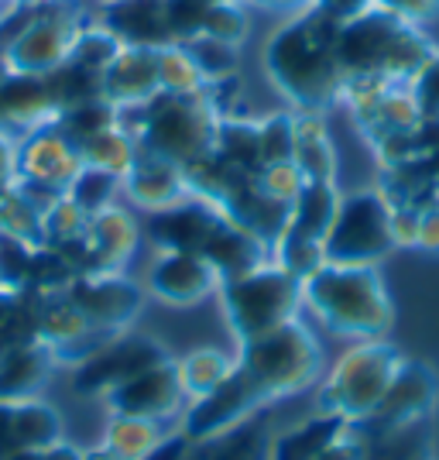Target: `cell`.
Returning a JSON list of instances; mask_svg holds the SVG:
<instances>
[{
    "label": "cell",
    "instance_id": "1",
    "mask_svg": "<svg viewBox=\"0 0 439 460\" xmlns=\"http://www.w3.org/2000/svg\"><path fill=\"white\" fill-rule=\"evenodd\" d=\"M340 21H333L316 4L292 11L265 41L268 83L282 93L292 111L326 114L340 103L344 73L337 62Z\"/></svg>",
    "mask_w": 439,
    "mask_h": 460
},
{
    "label": "cell",
    "instance_id": "2",
    "mask_svg": "<svg viewBox=\"0 0 439 460\" xmlns=\"http://www.w3.org/2000/svg\"><path fill=\"white\" fill-rule=\"evenodd\" d=\"M303 309L340 341H378L395 326V303L374 265L323 261L303 279Z\"/></svg>",
    "mask_w": 439,
    "mask_h": 460
},
{
    "label": "cell",
    "instance_id": "3",
    "mask_svg": "<svg viewBox=\"0 0 439 460\" xmlns=\"http://www.w3.org/2000/svg\"><path fill=\"white\" fill-rule=\"evenodd\" d=\"M233 354L237 371L265 409L312 392L326 371L323 344L306 316H295L254 341L233 344Z\"/></svg>",
    "mask_w": 439,
    "mask_h": 460
},
{
    "label": "cell",
    "instance_id": "4",
    "mask_svg": "<svg viewBox=\"0 0 439 460\" xmlns=\"http://www.w3.org/2000/svg\"><path fill=\"white\" fill-rule=\"evenodd\" d=\"M436 45L422 35L419 24L374 4L371 11L340 24L337 35V62L347 79H391L412 83Z\"/></svg>",
    "mask_w": 439,
    "mask_h": 460
},
{
    "label": "cell",
    "instance_id": "5",
    "mask_svg": "<svg viewBox=\"0 0 439 460\" xmlns=\"http://www.w3.org/2000/svg\"><path fill=\"white\" fill-rule=\"evenodd\" d=\"M220 120L224 117L210 107L203 86L196 93H154L152 100L120 111V124L141 152L162 155L182 169L210 158Z\"/></svg>",
    "mask_w": 439,
    "mask_h": 460
},
{
    "label": "cell",
    "instance_id": "6",
    "mask_svg": "<svg viewBox=\"0 0 439 460\" xmlns=\"http://www.w3.org/2000/svg\"><path fill=\"white\" fill-rule=\"evenodd\" d=\"M401 365H405V354L388 337L347 344L344 354L333 365H326L320 385L312 388L316 412L364 426L384 402Z\"/></svg>",
    "mask_w": 439,
    "mask_h": 460
},
{
    "label": "cell",
    "instance_id": "7",
    "mask_svg": "<svg viewBox=\"0 0 439 460\" xmlns=\"http://www.w3.org/2000/svg\"><path fill=\"white\" fill-rule=\"evenodd\" d=\"M90 21L83 18L73 0H45L21 4L0 21V58L4 69L14 76H52L58 73L73 49L79 31Z\"/></svg>",
    "mask_w": 439,
    "mask_h": 460
},
{
    "label": "cell",
    "instance_id": "8",
    "mask_svg": "<svg viewBox=\"0 0 439 460\" xmlns=\"http://www.w3.org/2000/svg\"><path fill=\"white\" fill-rule=\"evenodd\" d=\"M216 303L233 344H244L303 316V282L282 265L265 261L244 275L224 279L216 288Z\"/></svg>",
    "mask_w": 439,
    "mask_h": 460
},
{
    "label": "cell",
    "instance_id": "9",
    "mask_svg": "<svg viewBox=\"0 0 439 460\" xmlns=\"http://www.w3.org/2000/svg\"><path fill=\"white\" fill-rule=\"evenodd\" d=\"M395 251L391 207L378 186L357 192H344L337 217L326 230L323 261L333 265H382Z\"/></svg>",
    "mask_w": 439,
    "mask_h": 460
},
{
    "label": "cell",
    "instance_id": "10",
    "mask_svg": "<svg viewBox=\"0 0 439 460\" xmlns=\"http://www.w3.org/2000/svg\"><path fill=\"white\" fill-rule=\"evenodd\" d=\"M83 165V148L58 128V120L18 135L21 190H28L41 203L66 196Z\"/></svg>",
    "mask_w": 439,
    "mask_h": 460
},
{
    "label": "cell",
    "instance_id": "11",
    "mask_svg": "<svg viewBox=\"0 0 439 460\" xmlns=\"http://www.w3.org/2000/svg\"><path fill=\"white\" fill-rule=\"evenodd\" d=\"M162 361H172L169 347L162 344L154 333H141L134 326V330L117 333L114 341H107L93 358H86L79 367H73V382H76V392H83V395L103 399L107 392H114L117 385L131 382L134 375L162 365Z\"/></svg>",
    "mask_w": 439,
    "mask_h": 460
},
{
    "label": "cell",
    "instance_id": "12",
    "mask_svg": "<svg viewBox=\"0 0 439 460\" xmlns=\"http://www.w3.org/2000/svg\"><path fill=\"white\" fill-rule=\"evenodd\" d=\"M66 296L79 306L86 323L100 333H124L134 330L148 292L141 282L127 279L124 271H79L69 282Z\"/></svg>",
    "mask_w": 439,
    "mask_h": 460
},
{
    "label": "cell",
    "instance_id": "13",
    "mask_svg": "<svg viewBox=\"0 0 439 460\" xmlns=\"http://www.w3.org/2000/svg\"><path fill=\"white\" fill-rule=\"evenodd\" d=\"M439 405V378L436 371L422 361H408L401 365L399 378L391 382L384 402L378 405V412L364 422V433L374 440H395V437H408L412 429H419L433 420Z\"/></svg>",
    "mask_w": 439,
    "mask_h": 460
},
{
    "label": "cell",
    "instance_id": "14",
    "mask_svg": "<svg viewBox=\"0 0 439 460\" xmlns=\"http://www.w3.org/2000/svg\"><path fill=\"white\" fill-rule=\"evenodd\" d=\"M220 282L224 279L206 254L175 248H154L152 261L145 269V279H141L148 299L172 309H189L206 303L216 296Z\"/></svg>",
    "mask_w": 439,
    "mask_h": 460
},
{
    "label": "cell",
    "instance_id": "15",
    "mask_svg": "<svg viewBox=\"0 0 439 460\" xmlns=\"http://www.w3.org/2000/svg\"><path fill=\"white\" fill-rule=\"evenodd\" d=\"M265 405L258 402V395L250 392L241 371H233L227 382L220 385L213 395L189 402L182 420H179V433L192 443V447H213V443L227 440L233 433H241L248 420H254Z\"/></svg>",
    "mask_w": 439,
    "mask_h": 460
},
{
    "label": "cell",
    "instance_id": "16",
    "mask_svg": "<svg viewBox=\"0 0 439 460\" xmlns=\"http://www.w3.org/2000/svg\"><path fill=\"white\" fill-rule=\"evenodd\" d=\"M141 244V224L127 203H114L90 217L76 248L58 251L79 271H124Z\"/></svg>",
    "mask_w": 439,
    "mask_h": 460
},
{
    "label": "cell",
    "instance_id": "17",
    "mask_svg": "<svg viewBox=\"0 0 439 460\" xmlns=\"http://www.w3.org/2000/svg\"><path fill=\"white\" fill-rule=\"evenodd\" d=\"M107 412H120V416H137V420H152L162 426H179L182 412H186V395L175 375V361H162V365L148 367L141 375H134L131 382L117 385L114 392H107L103 399Z\"/></svg>",
    "mask_w": 439,
    "mask_h": 460
},
{
    "label": "cell",
    "instance_id": "18",
    "mask_svg": "<svg viewBox=\"0 0 439 460\" xmlns=\"http://www.w3.org/2000/svg\"><path fill=\"white\" fill-rule=\"evenodd\" d=\"M189 196L192 190L186 169L152 152H137L131 172L120 179V199L134 213H148V217L172 210Z\"/></svg>",
    "mask_w": 439,
    "mask_h": 460
},
{
    "label": "cell",
    "instance_id": "19",
    "mask_svg": "<svg viewBox=\"0 0 439 460\" xmlns=\"http://www.w3.org/2000/svg\"><path fill=\"white\" fill-rule=\"evenodd\" d=\"M66 437V416L45 395L0 402V460L39 454Z\"/></svg>",
    "mask_w": 439,
    "mask_h": 460
},
{
    "label": "cell",
    "instance_id": "20",
    "mask_svg": "<svg viewBox=\"0 0 439 460\" xmlns=\"http://www.w3.org/2000/svg\"><path fill=\"white\" fill-rule=\"evenodd\" d=\"M100 93L110 100L117 111L137 107L154 93H162V76H158V49L152 45H120L110 66L100 76Z\"/></svg>",
    "mask_w": 439,
    "mask_h": 460
},
{
    "label": "cell",
    "instance_id": "21",
    "mask_svg": "<svg viewBox=\"0 0 439 460\" xmlns=\"http://www.w3.org/2000/svg\"><path fill=\"white\" fill-rule=\"evenodd\" d=\"M56 371V354H52V347L41 344L39 337L0 350V402L39 399L48 392Z\"/></svg>",
    "mask_w": 439,
    "mask_h": 460
},
{
    "label": "cell",
    "instance_id": "22",
    "mask_svg": "<svg viewBox=\"0 0 439 460\" xmlns=\"http://www.w3.org/2000/svg\"><path fill=\"white\" fill-rule=\"evenodd\" d=\"M100 24L120 45H175L169 31V0H103Z\"/></svg>",
    "mask_w": 439,
    "mask_h": 460
},
{
    "label": "cell",
    "instance_id": "23",
    "mask_svg": "<svg viewBox=\"0 0 439 460\" xmlns=\"http://www.w3.org/2000/svg\"><path fill=\"white\" fill-rule=\"evenodd\" d=\"M295 137H292V162L306 182H337V148L326 128V114L292 111Z\"/></svg>",
    "mask_w": 439,
    "mask_h": 460
},
{
    "label": "cell",
    "instance_id": "24",
    "mask_svg": "<svg viewBox=\"0 0 439 460\" xmlns=\"http://www.w3.org/2000/svg\"><path fill=\"white\" fill-rule=\"evenodd\" d=\"M233 371H237V354L220 350V347H210V344L192 347V350H186V354L175 361V375H179L186 402H199V399L213 395Z\"/></svg>",
    "mask_w": 439,
    "mask_h": 460
},
{
    "label": "cell",
    "instance_id": "25",
    "mask_svg": "<svg viewBox=\"0 0 439 460\" xmlns=\"http://www.w3.org/2000/svg\"><path fill=\"white\" fill-rule=\"evenodd\" d=\"M347 422L312 412L309 420L295 422L292 429H282L275 440L268 443L265 460H320L329 450V443L340 437Z\"/></svg>",
    "mask_w": 439,
    "mask_h": 460
},
{
    "label": "cell",
    "instance_id": "26",
    "mask_svg": "<svg viewBox=\"0 0 439 460\" xmlns=\"http://www.w3.org/2000/svg\"><path fill=\"white\" fill-rule=\"evenodd\" d=\"M172 426H162L152 420H137V416H120V412H107L103 429H100V443H107L127 460H152L162 443L169 440Z\"/></svg>",
    "mask_w": 439,
    "mask_h": 460
},
{
    "label": "cell",
    "instance_id": "27",
    "mask_svg": "<svg viewBox=\"0 0 439 460\" xmlns=\"http://www.w3.org/2000/svg\"><path fill=\"white\" fill-rule=\"evenodd\" d=\"M137 152H141L137 141L124 131L120 120H117L114 128L93 135L90 141H83V162L93 165V169H103V172L117 175V179H124V175L131 172Z\"/></svg>",
    "mask_w": 439,
    "mask_h": 460
},
{
    "label": "cell",
    "instance_id": "28",
    "mask_svg": "<svg viewBox=\"0 0 439 460\" xmlns=\"http://www.w3.org/2000/svg\"><path fill=\"white\" fill-rule=\"evenodd\" d=\"M90 224V213L69 196H56L41 210V244L56 251H69L83 241V230Z\"/></svg>",
    "mask_w": 439,
    "mask_h": 460
},
{
    "label": "cell",
    "instance_id": "29",
    "mask_svg": "<svg viewBox=\"0 0 439 460\" xmlns=\"http://www.w3.org/2000/svg\"><path fill=\"white\" fill-rule=\"evenodd\" d=\"M117 120H120V111L103 96H86V100H76V103L58 111V128L73 137L79 148H83V141L114 128Z\"/></svg>",
    "mask_w": 439,
    "mask_h": 460
},
{
    "label": "cell",
    "instance_id": "30",
    "mask_svg": "<svg viewBox=\"0 0 439 460\" xmlns=\"http://www.w3.org/2000/svg\"><path fill=\"white\" fill-rule=\"evenodd\" d=\"M41 210L45 203L18 186L7 199H0V237L41 244Z\"/></svg>",
    "mask_w": 439,
    "mask_h": 460
},
{
    "label": "cell",
    "instance_id": "31",
    "mask_svg": "<svg viewBox=\"0 0 439 460\" xmlns=\"http://www.w3.org/2000/svg\"><path fill=\"white\" fill-rule=\"evenodd\" d=\"M250 31V7L241 0H216L206 7V18H203V35L199 39H216L224 45L241 49Z\"/></svg>",
    "mask_w": 439,
    "mask_h": 460
},
{
    "label": "cell",
    "instance_id": "32",
    "mask_svg": "<svg viewBox=\"0 0 439 460\" xmlns=\"http://www.w3.org/2000/svg\"><path fill=\"white\" fill-rule=\"evenodd\" d=\"M66 196L93 217V213L120 203V179L110 172H103V169H93V165H83V172L73 179V186H69Z\"/></svg>",
    "mask_w": 439,
    "mask_h": 460
},
{
    "label": "cell",
    "instance_id": "33",
    "mask_svg": "<svg viewBox=\"0 0 439 460\" xmlns=\"http://www.w3.org/2000/svg\"><path fill=\"white\" fill-rule=\"evenodd\" d=\"M117 49H120L117 35L107 31V28L96 21V24H86V28L79 31L76 49H73L69 62L79 66V69H86V73H93V76H103V69L110 66V58L117 56Z\"/></svg>",
    "mask_w": 439,
    "mask_h": 460
},
{
    "label": "cell",
    "instance_id": "34",
    "mask_svg": "<svg viewBox=\"0 0 439 460\" xmlns=\"http://www.w3.org/2000/svg\"><path fill=\"white\" fill-rule=\"evenodd\" d=\"M158 76H162V93H196L203 86V76L186 45L158 49Z\"/></svg>",
    "mask_w": 439,
    "mask_h": 460
},
{
    "label": "cell",
    "instance_id": "35",
    "mask_svg": "<svg viewBox=\"0 0 439 460\" xmlns=\"http://www.w3.org/2000/svg\"><path fill=\"white\" fill-rule=\"evenodd\" d=\"M186 49H189V56H192V62H196L203 83H220V79L241 76V69H237L241 49L224 45V41H216V39H196V41H189Z\"/></svg>",
    "mask_w": 439,
    "mask_h": 460
},
{
    "label": "cell",
    "instance_id": "36",
    "mask_svg": "<svg viewBox=\"0 0 439 460\" xmlns=\"http://www.w3.org/2000/svg\"><path fill=\"white\" fill-rule=\"evenodd\" d=\"M254 186L265 192L268 199L282 203V207H292L299 199V192L306 186L303 172L295 169V162H278V165H265L254 172Z\"/></svg>",
    "mask_w": 439,
    "mask_h": 460
},
{
    "label": "cell",
    "instance_id": "37",
    "mask_svg": "<svg viewBox=\"0 0 439 460\" xmlns=\"http://www.w3.org/2000/svg\"><path fill=\"white\" fill-rule=\"evenodd\" d=\"M408 90H412L416 103H419L422 120H433V124H439V49L426 58V66H422L419 73L412 76Z\"/></svg>",
    "mask_w": 439,
    "mask_h": 460
},
{
    "label": "cell",
    "instance_id": "38",
    "mask_svg": "<svg viewBox=\"0 0 439 460\" xmlns=\"http://www.w3.org/2000/svg\"><path fill=\"white\" fill-rule=\"evenodd\" d=\"M21 186L18 172V135L0 124V199H7Z\"/></svg>",
    "mask_w": 439,
    "mask_h": 460
},
{
    "label": "cell",
    "instance_id": "39",
    "mask_svg": "<svg viewBox=\"0 0 439 460\" xmlns=\"http://www.w3.org/2000/svg\"><path fill=\"white\" fill-rule=\"evenodd\" d=\"M378 4L401 14L405 21H412V24H426L439 14V0H378Z\"/></svg>",
    "mask_w": 439,
    "mask_h": 460
},
{
    "label": "cell",
    "instance_id": "40",
    "mask_svg": "<svg viewBox=\"0 0 439 460\" xmlns=\"http://www.w3.org/2000/svg\"><path fill=\"white\" fill-rule=\"evenodd\" d=\"M416 248L439 254V203H429L419 210V234H416Z\"/></svg>",
    "mask_w": 439,
    "mask_h": 460
},
{
    "label": "cell",
    "instance_id": "41",
    "mask_svg": "<svg viewBox=\"0 0 439 460\" xmlns=\"http://www.w3.org/2000/svg\"><path fill=\"white\" fill-rule=\"evenodd\" d=\"M309 4H316V7L326 11L333 21L347 24V21H354L357 14H364V11H371L378 0H309Z\"/></svg>",
    "mask_w": 439,
    "mask_h": 460
},
{
    "label": "cell",
    "instance_id": "42",
    "mask_svg": "<svg viewBox=\"0 0 439 460\" xmlns=\"http://www.w3.org/2000/svg\"><path fill=\"white\" fill-rule=\"evenodd\" d=\"M41 457L45 460H86V447H79V443H73L69 437H62V440H56L52 447H45Z\"/></svg>",
    "mask_w": 439,
    "mask_h": 460
},
{
    "label": "cell",
    "instance_id": "43",
    "mask_svg": "<svg viewBox=\"0 0 439 460\" xmlns=\"http://www.w3.org/2000/svg\"><path fill=\"white\" fill-rule=\"evenodd\" d=\"M309 0H254V7H268V11H299V7H306Z\"/></svg>",
    "mask_w": 439,
    "mask_h": 460
},
{
    "label": "cell",
    "instance_id": "44",
    "mask_svg": "<svg viewBox=\"0 0 439 460\" xmlns=\"http://www.w3.org/2000/svg\"><path fill=\"white\" fill-rule=\"evenodd\" d=\"M86 460H127V457H120V454H117V450H110L107 443L96 440L93 447H86Z\"/></svg>",
    "mask_w": 439,
    "mask_h": 460
},
{
    "label": "cell",
    "instance_id": "45",
    "mask_svg": "<svg viewBox=\"0 0 439 460\" xmlns=\"http://www.w3.org/2000/svg\"><path fill=\"white\" fill-rule=\"evenodd\" d=\"M14 460H45V457H41V450H39V454H21V457H14Z\"/></svg>",
    "mask_w": 439,
    "mask_h": 460
},
{
    "label": "cell",
    "instance_id": "46",
    "mask_svg": "<svg viewBox=\"0 0 439 460\" xmlns=\"http://www.w3.org/2000/svg\"><path fill=\"white\" fill-rule=\"evenodd\" d=\"M241 4H248V7H254V0H241Z\"/></svg>",
    "mask_w": 439,
    "mask_h": 460
},
{
    "label": "cell",
    "instance_id": "47",
    "mask_svg": "<svg viewBox=\"0 0 439 460\" xmlns=\"http://www.w3.org/2000/svg\"><path fill=\"white\" fill-rule=\"evenodd\" d=\"M199 4H216V0H199Z\"/></svg>",
    "mask_w": 439,
    "mask_h": 460
},
{
    "label": "cell",
    "instance_id": "48",
    "mask_svg": "<svg viewBox=\"0 0 439 460\" xmlns=\"http://www.w3.org/2000/svg\"><path fill=\"white\" fill-rule=\"evenodd\" d=\"M412 460H426V457H412Z\"/></svg>",
    "mask_w": 439,
    "mask_h": 460
}]
</instances>
